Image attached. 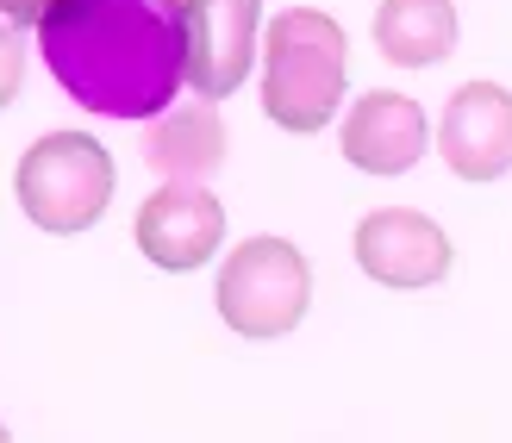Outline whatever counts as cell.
<instances>
[{
	"mask_svg": "<svg viewBox=\"0 0 512 443\" xmlns=\"http://www.w3.org/2000/svg\"><path fill=\"white\" fill-rule=\"evenodd\" d=\"M182 19H188V88L200 100L238 94L256 57L263 0H182Z\"/></svg>",
	"mask_w": 512,
	"mask_h": 443,
	"instance_id": "obj_6",
	"label": "cell"
},
{
	"mask_svg": "<svg viewBox=\"0 0 512 443\" xmlns=\"http://www.w3.org/2000/svg\"><path fill=\"white\" fill-rule=\"evenodd\" d=\"M38 50L57 88L100 119H163L188 82L182 0H57Z\"/></svg>",
	"mask_w": 512,
	"mask_h": 443,
	"instance_id": "obj_1",
	"label": "cell"
},
{
	"mask_svg": "<svg viewBox=\"0 0 512 443\" xmlns=\"http://www.w3.org/2000/svg\"><path fill=\"white\" fill-rule=\"evenodd\" d=\"M356 269L381 288H431L450 275V238L419 206H381L356 225Z\"/></svg>",
	"mask_w": 512,
	"mask_h": 443,
	"instance_id": "obj_5",
	"label": "cell"
},
{
	"mask_svg": "<svg viewBox=\"0 0 512 443\" xmlns=\"http://www.w3.org/2000/svg\"><path fill=\"white\" fill-rule=\"evenodd\" d=\"M438 150L463 181H500L512 169V94L500 82H463L444 107Z\"/></svg>",
	"mask_w": 512,
	"mask_h": 443,
	"instance_id": "obj_8",
	"label": "cell"
},
{
	"mask_svg": "<svg viewBox=\"0 0 512 443\" xmlns=\"http://www.w3.org/2000/svg\"><path fill=\"white\" fill-rule=\"evenodd\" d=\"M375 50L400 69H431L456 50V7L450 0H381Z\"/></svg>",
	"mask_w": 512,
	"mask_h": 443,
	"instance_id": "obj_11",
	"label": "cell"
},
{
	"mask_svg": "<svg viewBox=\"0 0 512 443\" xmlns=\"http://www.w3.org/2000/svg\"><path fill=\"white\" fill-rule=\"evenodd\" d=\"M213 300L238 337H288L313 300V269L288 238H244L225 256Z\"/></svg>",
	"mask_w": 512,
	"mask_h": 443,
	"instance_id": "obj_4",
	"label": "cell"
},
{
	"mask_svg": "<svg viewBox=\"0 0 512 443\" xmlns=\"http://www.w3.org/2000/svg\"><path fill=\"white\" fill-rule=\"evenodd\" d=\"M144 163L163 181L207 188V175H219V163H225V119L213 113V100H188V107L150 119L144 125Z\"/></svg>",
	"mask_w": 512,
	"mask_h": 443,
	"instance_id": "obj_10",
	"label": "cell"
},
{
	"mask_svg": "<svg viewBox=\"0 0 512 443\" xmlns=\"http://www.w3.org/2000/svg\"><path fill=\"white\" fill-rule=\"evenodd\" d=\"M425 107L413 94H394V88H375V94H363L350 107V119H344V132H338V144H344V156L356 169H369V175H406L425 156Z\"/></svg>",
	"mask_w": 512,
	"mask_h": 443,
	"instance_id": "obj_9",
	"label": "cell"
},
{
	"mask_svg": "<svg viewBox=\"0 0 512 443\" xmlns=\"http://www.w3.org/2000/svg\"><path fill=\"white\" fill-rule=\"evenodd\" d=\"M225 238V206L207 188H188V181H163L157 194L138 206V250L169 275L200 269Z\"/></svg>",
	"mask_w": 512,
	"mask_h": 443,
	"instance_id": "obj_7",
	"label": "cell"
},
{
	"mask_svg": "<svg viewBox=\"0 0 512 443\" xmlns=\"http://www.w3.org/2000/svg\"><path fill=\"white\" fill-rule=\"evenodd\" d=\"M50 7H57V0H0V19H13V25H25V19H44Z\"/></svg>",
	"mask_w": 512,
	"mask_h": 443,
	"instance_id": "obj_13",
	"label": "cell"
},
{
	"mask_svg": "<svg viewBox=\"0 0 512 443\" xmlns=\"http://www.w3.org/2000/svg\"><path fill=\"white\" fill-rule=\"evenodd\" d=\"M350 88V38L319 7H288L269 19L263 44V113L281 132H319Z\"/></svg>",
	"mask_w": 512,
	"mask_h": 443,
	"instance_id": "obj_2",
	"label": "cell"
},
{
	"mask_svg": "<svg viewBox=\"0 0 512 443\" xmlns=\"http://www.w3.org/2000/svg\"><path fill=\"white\" fill-rule=\"evenodd\" d=\"M13 194L38 231H57V238L88 231L113 200V156L88 132H44L19 156Z\"/></svg>",
	"mask_w": 512,
	"mask_h": 443,
	"instance_id": "obj_3",
	"label": "cell"
},
{
	"mask_svg": "<svg viewBox=\"0 0 512 443\" xmlns=\"http://www.w3.org/2000/svg\"><path fill=\"white\" fill-rule=\"evenodd\" d=\"M0 443H13V437H7V425H0Z\"/></svg>",
	"mask_w": 512,
	"mask_h": 443,
	"instance_id": "obj_14",
	"label": "cell"
},
{
	"mask_svg": "<svg viewBox=\"0 0 512 443\" xmlns=\"http://www.w3.org/2000/svg\"><path fill=\"white\" fill-rule=\"evenodd\" d=\"M19 75H25L19 32H13V25H0V107H13V94H19Z\"/></svg>",
	"mask_w": 512,
	"mask_h": 443,
	"instance_id": "obj_12",
	"label": "cell"
}]
</instances>
